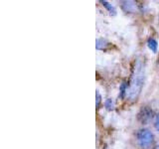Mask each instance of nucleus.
<instances>
[{
  "label": "nucleus",
  "instance_id": "f257e3e1",
  "mask_svg": "<svg viewBox=\"0 0 159 149\" xmlns=\"http://www.w3.org/2000/svg\"><path fill=\"white\" fill-rule=\"evenodd\" d=\"M143 83H144V67L140 62H137L135 67H134V71L126 92V97L130 101H135L138 97L142 89Z\"/></svg>",
  "mask_w": 159,
  "mask_h": 149
},
{
  "label": "nucleus",
  "instance_id": "f03ea898",
  "mask_svg": "<svg viewBox=\"0 0 159 149\" xmlns=\"http://www.w3.org/2000/svg\"><path fill=\"white\" fill-rule=\"evenodd\" d=\"M154 141L153 133L146 128L140 129L136 134V142L137 145L141 149H148L150 148Z\"/></svg>",
  "mask_w": 159,
  "mask_h": 149
},
{
  "label": "nucleus",
  "instance_id": "7ed1b4c3",
  "mask_svg": "<svg viewBox=\"0 0 159 149\" xmlns=\"http://www.w3.org/2000/svg\"><path fill=\"white\" fill-rule=\"evenodd\" d=\"M138 120L142 124H146L151 120L153 117V111L149 106H142L140 111L138 112Z\"/></svg>",
  "mask_w": 159,
  "mask_h": 149
},
{
  "label": "nucleus",
  "instance_id": "20e7f679",
  "mask_svg": "<svg viewBox=\"0 0 159 149\" xmlns=\"http://www.w3.org/2000/svg\"><path fill=\"white\" fill-rule=\"evenodd\" d=\"M108 42L107 41L106 39H102V38H99L97 40V43H96V48L98 50H106L108 46Z\"/></svg>",
  "mask_w": 159,
  "mask_h": 149
},
{
  "label": "nucleus",
  "instance_id": "39448f33",
  "mask_svg": "<svg viewBox=\"0 0 159 149\" xmlns=\"http://www.w3.org/2000/svg\"><path fill=\"white\" fill-rule=\"evenodd\" d=\"M122 8L124 9V11L126 12H133L135 9V4L132 1H124L122 2Z\"/></svg>",
  "mask_w": 159,
  "mask_h": 149
},
{
  "label": "nucleus",
  "instance_id": "423d86ee",
  "mask_svg": "<svg viewBox=\"0 0 159 149\" xmlns=\"http://www.w3.org/2000/svg\"><path fill=\"white\" fill-rule=\"evenodd\" d=\"M147 45H148V48L151 50L153 53H156L157 52V49H158V43L155 39L153 38H150L148 40L147 42Z\"/></svg>",
  "mask_w": 159,
  "mask_h": 149
},
{
  "label": "nucleus",
  "instance_id": "0eeeda50",
  "mask_svg": "<svg viewBox=\"0 0 159 149\" xmlns=\"http://www.w3.org/2000/svg\"><path fill=\"white\" fill-rule=\"evenodd\" d=\"M101 3L102 4L103 7H106V9L107 10L109 13L112 14V15H116V8H114V6H113L112 4H111L109 2H107V1H101Z\"/></svg>",
  "mask_w": 159,
  "mask_h": 149
},
{
  "label": "nucleus",
  "instance_id": "6e6552de",
  "mask_svg": "<svg viewBox=\"0 0 159 149\" xmlns=\"http://www.w3.org/2000/svg\"><path fill=\"white\" fill-rule=\"evenodd\" d=\"M127 84L125 82H123L121 84H120V97H124V96H126V92H127Z\"/></svg>",
  "mask_w": 159,
  "mask_h": 149
},
{
  "label": "nucleus",
  "instance_id": "1a4fd4ad",
  "mask_svg": "<svg viewBox=\"0 0 159 149\" xmlns=\"http://www.w3.org/2000/svg\"><path fill=\"white\" fill-rule=\"evenodd\" d=\"M104 106H106L107 109H108V111H111V109H113V106H114V104H113V101L111 98H107L106 102H104Z\"/></svg>",
  "mask_w": 159,
  "mask_h": 149
},
{
  "label": "nucleus",
  "instance_id": "9d476101",
  "mask_svg": "<svg viewBox=\"0 0 159 149\" xmlns=\"http://www.w3.org/2000/svg\"><path fill=\"white\" fill-rule=\"evenodd\" d=\"M96 94H97V97H96V106L98 107L99 104H101V102H102V97H101V94H99V92L98 91H97Z\"/></svg>",
  "mask_w": 159,
  "mask_h": 149
},
{
  "label": "nucleus",
  "instance_id": "9b49d317",
  "mask_svg": "<svg viewBox=\"0 0 159 149\" xmlns=\"http://www.w3.org/2000/svg\"><path fill=\"white\" fill-rule=\"evenodd\" d=\"M154 126H155V128H156L157 130L159 131V112L156 114V116H155V121H154Z\"/></svg>",
  "mask_w": 159,
  "mask_h": 149
},
{
  "label": "nucleus",
  "instance_id": "f8f14e48",
  "mask_svg": "<svg viewBox=\"0 0 159 149\" xmlns=\"http://www.w3.org/2000/svg\"><path fill=\"white\" fill-rule=\"evenodd\" d=\"M154 149H159V145H157V146H156L155 148H154Z\"/></svg>",
  "mask_w": 159,
  "mask_h": 149
}]
</instances>
